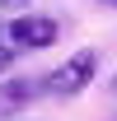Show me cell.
<instances>
[{"mask_svg":"<svg viewBox=\"0 0 117 121\" xmlns=\"http://www.w3.org/2000/svg\"><path fill=\"white\" fill-rule=\"evenodd\" d=\"M94 79H98V51L84 47V51H75L70 60H61L56 70L47 75V89L56 93V98H80Z\"/></svg>","mask_w":117,"mask_h":121,"instance_id":"obj_1","label":"cell"},{"mask_svg":"<svg viewBox=\"0 0 117 121\" xmlns=\"http://www.w3.org/2000/svg\"><path fill=\"white\" fill-rule=\"evenodd\" d=\"M14 70V47H0V75Z\"/></svg>","mask_w":117,"mask_h":121,"instance_id":"obj_4","label":"cell"},{"mask_svg":"<svg viewBox=\"0 0 117 121\" xmlns=\"http://www.w3.org/2000/svg\"><path fill=\"white\" fill-rule=\"evenodd\" d=\"M5 37L14 42V51H19V47H28V51H47L52 42H61V23H56L52 14H19V19L5 23Z\"/></svg>","mask_w":117,"mask_h":121,"instance_id":"obj_2","label":"cell"},{"mask_svg":"<svg viewBox=\"0 0 117 121\" xmlns=\"http://www.w3.org/2000/svg\"><path fill=\"white\" fill-rule=\"evenodd\" d=\"M33 93H38V84H24V79H10V84L0 89V112H5V107H24V103L33 98Z\"/></svg>","mask_w":117,"mask_h":121,"instance_id":"obj_3","label":"cell"},{"mask_svg":"<svg viewBox=\"0 0 117 121\" xmlns=\"http://www.w3.org/2000/svg\"><path fill=\"white\" fill-rule=\"evenodd\" d=\"M103 5H108V9H117V0H103Z\"/></svg>","mask_w":117,"mask_h":121,"instance_id":"obj_6","label":"cell"},{"mask_svg":"<svg viewBox=\"0 0 117 121\" xmlns=\"http://www.w3.org/2000/svg\"><path fill=\"white\" fill-rule=\"evenodd\" d=\"M108 89H112V93H117V75H112V79H108Z\"/></svg>","mask_w":117,"mask_h":121,"instance_id":"obj_5","label":"cell"}]
</instances>
